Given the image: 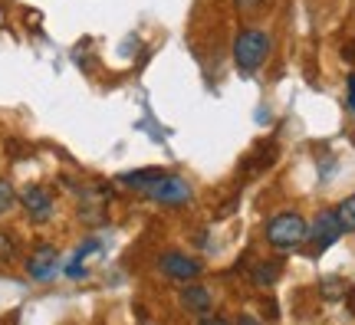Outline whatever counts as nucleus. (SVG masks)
I'll return each instance as SVG.
<instances>
[{"mask_svg": "<svg viewBox=\"0 0 355 325\" xmlns=\"http://www.w3.org/2000/svg\"><path fill=\"white\" fill-rule=\"evenodd\" d=\"M306 237H309V224L296 211H279L266 224V243L279 253H290L296 247H303Z\"/></svg>", "mask_w": 355, "mask_h": 325, "instance_id": "f257e3e1", "label": "nucleus"}, {"mask_svg": "<svg viewBox=\"0 0 355 325\" xmlns=\"http://www.w3.org/2000/svg\"><path fill=\"white\" fill-rule=\"evenodd\" d=\"M266 56H270V37H266L263 30H241L237 39H234V63L241 73H257L260 66L266 63Z\"/></svg>", "mask_w": 355, "mask_h": 325, "instance_id": "f03ea898", "label": "nucleus"}, {"mask_svg": "<svg viewBox=\"0 0 355 325\" xmlns=\"http://www.w3.org/2000/svg\"><path fill=\"white\" fill-rule=\"evenodd\" d=\"M145 197H152L155 204H165V207H184V204H191L194 191H191V184L181 175L162 171V175L152 181V188L145 191Z\"/></svg>", "mask_w": 355, "mask_h": 325, "instance_id": "7ed1b4c3", "label": "nucleus"}, {"mask_svg": "<svg viewBox=\"0 0 355 325\" xmlns=\"http://www.w3.org/2000/svg\"><path fill=\"white\" fill-rule=\"evenodd\" d=\"M201 263L194 260V256H188V253H178V250H168L158 256V273L165 276V279H171V283H194L198 276H201Z\"/></svg>", "mask_w": 355, "mask_h": 325, "instance_id": "20e7f679", "label": "nucleus"}, {"mask_svg": "<svg viewBox=\"0 0 355 325\" xmlns=\"http://www.w3.org/2000/svg\"><path fill=\"white\" fill-rule=\"evenodd\" d=\"M343 220H339V213L336 211H319L316 217H313V224H309V243L316 247V253L329 250L336 240L343 237Z\"/></svg>", "mask_w": 355, "mask_h": 325, "instance_id": "39448f33", "label": "nucleus"}, {"mask_svg": "<svg viewBox=\"0 0 355 325\" xmlns=\"http://www.w3.org/2000/svg\"><path fill=\"white\" fill-rule=\"evenodd\" d=\"M56 270H60V253L53 247H37L30 253V260H26V276L33 283H50L56 276Z\"/></svg>", "mask_w": 355, "mask_h": 325, "instance_id": "423d86ee", "label": "nucleus"}, {"mask_svg": "<svg viewBox=\"0 0 355 325\" xmlns=\"http://www.w3.org/2000/svg\"><path fill=\"white\" fill-rule=\"evenodd\" d=\"M20 204H24V211L33 217V220H46L53 213V194L43 184H26L20 191Z\"/></svg>", "mask_w": 355, "mask_h": 325, "instance_id": "0eeeda50", "label": "nucleus"}, {"mask_svg": "<svg viewBox=\"0 0 355 325\" xmlns=\"http://www.w3.org/2000/svg\"><path fill=\"white\" fill-rule=\"evenodd\" d=\"M92 256H102V240H99V237L83 240V243L76 247V253L69 256V263L63 266V273L69 276V279H86V276H89L86 263L92 260Z\"/></svg>", "mask_w": 355, "mask_h": 325, "instance_id": "6e6552de", "label": "nucleus"}, {"mask_svg": "<svg viewBox=\"0 0 355 325\" xmlns=\"http://www.w3.org/2000/svg\"><path fill=\"white\" fill-rule=\"evenodd\" d=\"M181 306H184V309H188V313H194V315H207L211 313V306H214V299H211V292H207V289L204 286H184L181 289Z\"/></svg>", "mask_w": 355, "mask_h": 325, "instance_id": "1a4fd4ad", "label": "nucleus"}, {"mask_svg": "<svg viewBox=\"0 0 355 325\" xmlns=\"http://www.w3.org/2000/svg\"><path fill=\"white\" fill-rule=\"evenodd\" d=\"M162 175V168H141V171H128V175L119 177V184L122 188H132V191H139V194H145V191L152 188V181Z\"/></svg>", "mask_w": 355, "mask_h": 325, "instance_id": "9d476101", "label": "nucleus"}, {"mask_svg": "<svg viewBox=\"0 0 355 325\" xmlns=\"http://www.w3.org/2000/svg\"><path fill=\"white\" fill-rule=\"evenodd\" d=\"M250 279H254L257 286H273V283L279 279V266L277 263H257Z\"/></svg>", "mask_w": 355, "mask_h": 325, "instance_id": "9b49d317", "label": "nucleus"}, {"mask_svg": "<svg viewBox=\"0 0 355 325\" xmlns=\"http://www.w3.org/2000/svg\"><path fill=\"white\" fill-rule=\"evenodd\" d=\"M336 213H339V220H343L345 234H355V194H352V197H345L343 204L336 207Z\"/></svg>", "mask_w": 355, "mask_h": 325, "instance_id": "f8f14e48", "label": "nucleus"}, {"mask_svg": "<svg viewBox=\"0 0 355 325\" xmlns=\"http://www.w3.org/2000/svg\"><path fill=\"white\" fill-rule=\"evenodd\" d=\"M322 292H326V299H345V286L339 279H326V283H322Z\"/></svg>", "mask_w": 355, "mask_h": 325, "instance_id": "ddd939ff", "label": "nucleus"}, {"mask_svg": "<svg viewBox=\"0 0 355 325\" xmlns=\"http://www.w3.org/2000/svg\"><path fill=\"white\" fill-rule=\"evenodd\" d=\"M13 204V188H10V181H0V213L7 211Z\"/></svg>", "mask_w": 355, "mask_h": 325, "instance_id": "4468645a", "label": "nucleus"}, {"mask_svg": "<svg viewBox=\"0 0 355 325\" xmlns=\"http://www.w3.org/2000/svg\"><path fill=\"white\" fill-rule=\"evenodd\" d=\"M345 109L355 115V73L349 76V82H345Z\"/></svg>", "mask_w": 355, "mask_h": 325, "instance_id": "2eb2a0df", "label": "nucleus"}, {"mask_svg": "<svg viewBox=\"0 0 355 325\" xmlns=\"http://www.w3.org/2000/svg\"><path fill=\"white\" fill-rule=\"evenodd\" d=\"M234 3H237V10L250 13V10H257V7H260V3H263V0H234Z\"/></svg>", "mask_w": 355, "mask_h": 325, "instance_id": "dca6fc26", "label": "nucleus"}, {"mask_svg": "<svg viewBox=\"0 0 355 325\" xmlns=\"http://www.w3.org/2000/svg\"><path fill=\"white\" fill-rule=\"evenodd\" d=\"M201 325H234V322H227V319H217V315H214V319H204Z\"/></svg>", "mask_w": 355, "mask_h": 325, "instance_id": "f3484780", "label": "nucleus"}, {"mask_svg": "<svg viewBox=\"0 0 355 325\" xmlns=\"http://www.w3.org/2000/svg\"><path fill=\"white\" fill-rule=\"evenodd\" d=\"M343 56H349V63H355V43H349V46H345Z\"/></svg>", "mask_w": 355, "mask_h": 325, "instance_id": "a211bd4d", "label": "nucleus"}, {"mask_svg": "<svg viewBox=\"0 0 355 325\" xmlns=\"http://www.w3.org/2000/svg\"><path fill=\"white\" fill-rule=\"evenodd\" d=\"M345 302H349V309L355 313V289H349V292H345Z\"/></svg>", "mask_w": 355, "mask_h": 325, "instance_id": "6ab92c4d", "label": "nucleus"}, {"mask_svg": "<svg viewBox=\"0 0 355 325\" xmlns=\"http://www.w3.org/2000/svg\"><path fill=\"white\" fill-rule=\"evenodd\" d=\"M237 325H257V319H250V315H241V319H237Z\"/></svg>", "mask_w": 355, "mask_h": 325, "instance_id": "aec40b11", "label": "nucleus"}]
</instances>
